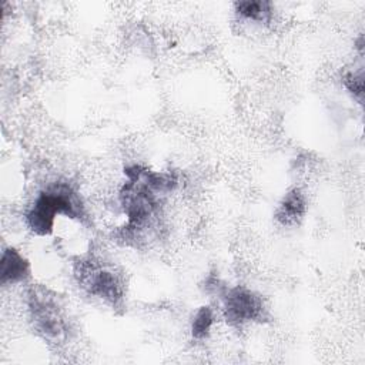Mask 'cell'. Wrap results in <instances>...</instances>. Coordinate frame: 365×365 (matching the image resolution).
Here are the masks:
<instances>
[{
    "mask_svg": "<svg viewBox=\"0 0 365 365\" xmlns=\"http://www.w3.org/2000/svg\"><path fill=\"white\" fill-rule=\"evenodd\" d=\"M57 214L70 218L83 217L81 200L67 182H54L41 191L29 210L26 221L34 234L48 235Z\"/></svg>",
    "mask_w": 365,
    "mask_h": 365,
    "instance_id": "cell-1",
    "label": "cell"
},
{
    "mask_svg": "<svg viewBox=\"0 0 365 365\" xmlns=\"http://www.w3.org/2000/svg\"><path fill=\"white\" fill-rule=\"evenodd\" d=\"M76 275L90 294L110 302L111 305H117L123 301V284L120 278L98 262L90 259L81 261Z\"/></svg>",
    "mask_w": 365,
    "mask_h": 365,
    "instance_id": "cell-2",
    "label": "cell"
},
{
    "mask_svg": "<svg viewBox=\"0 0 365 365\" xmlns=\"http://www.w3.org/2000/svg\"><path fill=\"white\" fill-rule=\"evenodd\" d=\"M224 314L230 324L262 321L265 308L262 299L244 287H234L224 294Z\"/></svg>",
    "mask_w": 365,
    "mask_h": 365,
    "instance_id": "cell-3",
    "label": "cell"
},
{
    "mask_svg": "<svg viewBox=\"0 0 365 365\" xmlns=\"http://www.w3.org/2000/svg\"><path fill=\"white\" fill-rule=\"evenodd\" d=\"M31 317L38 332L48 339H60L66 334V324L57 304L46 295H31Z\"/></svg>",
    "mask_w": 365,
    "mask_h": 365,
    "instance_id": "cell-4",
    "label": "cell"
},
{
    "mask_svg": "<svg viewBox=\"0 0 365 365\" xmlns=\"http://www.w3.org/2000/svg\"><path fill=\"white\" fill-rule=\"evenodd\" d=\"M307 212L305 197L301 190L294 188L288 191L275 211V220L284 227H294L301 222Z\"/></svg>",
    "mask_w": 365,
    "mask_h": 365,
    "instance_id": "cell-5",
    "label": "cell"
},
{
    "mask_svg": "<svg viewBox=\"0 0 365 365\" xmlns=\"http://www.w3.org/2000/svg\"><path fill=\"white\" fill-rule=\"evenodd\" d=\"M29 261L14 248H6L0 262V282L3 285L23 281L29 277Z\"/></svg>",
    "mask_w": 365,
    "mask_h": 365,
    "instance_id": "cell-6",
    "label": "cell"
},
{
    "mask_svg": "<svg viewBox=\"0 0 365 365\" xmlns=\"http://www.w3.org/2000/svg\"><path fill=\"white\" fill-rule=\"evenodd\" d=\"M235 11L248 20L268 21L272 13V4L265 0H245L235 3Z\"/></svg>",
    "mask_w": 365,
    "mask_h": 365,
    "instance_id": "cell-7",
    "label": "cell"
},
{
    "mask_svg": "<svg viewBox=\"0 0 365 365\" xmlns=\"http://www.w3.org/2000/svg\"><path fill=\"white\" fill-rule=\"evenodd\" d=\"M214 322V315L210 307H201L197 314L194 315L192 325H191V334L197 339H202L208 335L211 325Z\"/></svg>",
    "mask_w": 365,
    "mask_h": 365,
    "instance_id": "cell-8",
    "label": "cell"
},
{
    "mask_svg": "<svg viewBox=\"0 0 365 365\" xmlns=\"http://www.w3.org/2000/svg\"><path fill=\"white\" fill-rule=\"evenodd\" d=\"M344 86L355 98H358L359 103H362V97H364V71L362 70L346 73L344 76Z\"/></svg>",
    "mask_w": 365,
    "mask_h": 365,
    "instance_id": "cell-9",
    "label": "cell"
}]
</instances>
